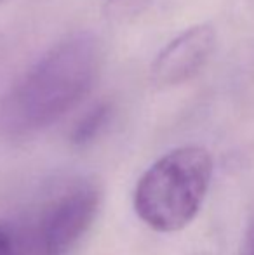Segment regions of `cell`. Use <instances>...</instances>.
<instances>
[{
  "label": "cell",
  "instance_id": "obj_6",
  "mask_svg": "<svg viewBox=\"0 0 254 255\" xmlns=\"http://www.w3.org/2000/svg\"><path fill=\"white\" fill-rule=\"evenodd\" d=\"M153 0H106L105 16L113 23H131L148 10Z\"/></svg>",
  "mask_w": 254,
  "mask_h": 255
},
{
  "label": "cell",
  "instance_id": "obj_9",
  "mask_svg": "<svg viewBox=\"0 0 254 255\" xmlns=\"http://www.w3.org/2000/svg\"><path fill=\"white\" fill-rule=\"evenodd\" d=\"M0 2H3V0H0Z\"/></svg>",
  "mask_w": 254,
  "mask_h": 255
},
{
  "label": "cell",
  "instance_id": "obj_8",
  "mask_svg": "<svg viewBox=\"0 0 254 255\" xmlns=\"http://www.w3.org/2000/svg\"><path fill=\"white\" fill-rule=\"evenodd\" d=\"M246 255H254V221L248 233V245H246Z\"/></svg>",
  "mask_w": 254,
  "mask_h": 255
},
{
  "label": "cell",
  "instance_id": "obj_1",
  "mask_svg": "<svg viewBox=\"0 0 254 255\" xmlns=\"http://www.w3.org/2000/svg\"><path fill=\"white\" fill-rule=\"evenodd\" d=\"M103 66L96 35L77 31L56 42L14 82L0 101V132L28 139L58 124L94 89Z\"/></svg>",
  "mask_w": 254,
  "mask_h": 255
},
{
  "label": "cell",
  "instance_id": "obj_2",
  "mask_svg": "<svg viewBox=\"0 0 254 255\" xmlns=\"http://www.w3.org/2000/svg\"><path fill=\"white\" fill-rule=\"evenodd\" d=\"M213 172V156L202 146H181L162 154L136 184V215L159 233L181 231L202 208Z\"/></svg>",
  "mask_w": 254,
  "mask_h": 255
},
{
  "label": "cell",
  "instance_id": "obj_3",
  "mask_svg": "<svg viewBox=\"0 0 254 255\" xmlns=\"http://www.w3.org/2000/svg\"><path fill=\"white\" fill-rule=\"evenodd\" d=\"M99 203V191L87 184L68 189L52 200L28 231L33 254L66 255L92 226Z\"/></svg>",
  "mask_w": 254,
  "mask_h": 255
},
{
  "label": "cell",
  "instance_id": "obj_7",
  "mask_svg": "<svg viewBox=\"0 0 254 255\" xmlns=\"http://www.w3.org/2000/svg\"><path fill=\"white\" fill-rule=\"evenodd\" d=\"M0 255H35L28 231L0 222Z\"/></svg>",
  "mask_w": 254,
  "mask_h": 255
},
{
  "label": "cell",
  "instance_id": "obj_4",
  "mask_svg": "<svg viewBox=\"0 0 254 255\" xmlns=\"http://www.w3.org/2000/svg\"><path fill=\"white\" fill-rule=\"evenodd\" d=\"M216 30L211 23L190 26L169 42L153 59L150 75L157 87H174L192 80L211 59Z\"/></svg>",
  "mask_w": 254,
  "mask_h": 255
},
{
  "label": "cell",
  "instance_id": "obj_5",
  "mask_svg": "<svg viewBox=\"0 0 254 255\" xmlns=\"http://www.w3.org/2000/svg\"><path fill=\"white\" fill-rule=\"evenodd\" d=\"M113 103L99 101L92 104L87 111L80 117V120L75 124L73 130L70 134V141L73 146L84 148V146L94 142L99 135L105 132L113 118Z\"/></svg>",
  "mask_w": 254,
  "mask_h": 255
}]
</instances>
